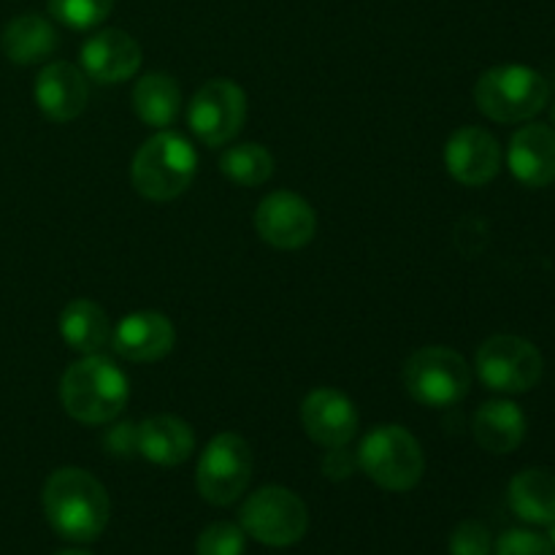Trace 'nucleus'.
Masks as SVG:
<instances>
[{"label":"nucleus","mask_w":555,"mask_h":555,"mask_svg":"<svg viewBox=\"0 0 555 555\" xmlns=\"http://www.w3.org/2000/svg\"><path fill=\"white\" fill-rule=\"evenodd\" d=\"M43 513L49 526L68 542H95L106 531L112 504L101 480L85 469L65 466L43 486Z\"/></svg>","instance_id":"1"},{"label":"nucleus","mask_w":555,"mask_h":555,"mask_svg":"<svg viewBox=\"0 0 555 555\" xmlns=\"http://www.w3.org/2000/svg\"><path fill=\"white\" fill-rule=\"evenodd\" d=\"M130 399V385L122 369L114 361L98 356H85L70 363L60 379V401L74 421L87 426H103L119 417Z\"/></svg>","instance_id":"2"},{"label":"nucleus","mask_w":555,"mask_h":555,"mask_svg":"<svg viewBox=\"0 0 555 555\" xmlns=\"http://www.w3.org/2000/svg\"><path fill=\"white\" fill-rule=\"evenodd\" d=\"M198 155L184 135L160 130L139 146L133 157V188L141 198L173 201L193 184Z\"/></svg>","instance_id":"3"},{"label":"nucleus","mask_w":555,"mask_h":555,"mask_svg":"<svg viewBox=\"0 0 555 555\" xmlns=\"http://www.w3.org/2000/svg\"><path fill=\"white\" fill-rule=\"evenodd\" d=\"M551 101V85L529 65H496L475 85V103L493 122H529Z\"/></svg>","instance_id":"4"},{"label":"nucleus","mask_w":555,"mask_h":555,"mask_svg":"<svg viewBox=\"0 0 555 555\" xmlns=\"http://www.w3.org/2000/svg\"><path fill=\"white\" fill-rule=\"evenodd\" d=\"M356 459L358 466L379 488L393 493L412 491L426 472V455H423L421 442L404 426L372 428L363 437Z\"/></svg>","instance_id":"5"},{"label":"nucleus","mask_w":555,"mask_h":555,"mask_svg":"<svg viewBox=\"0 0 555 555\" xmlns=\"http://www.w3.org/2000/svg\"><path fill=\"white\" fill-rule=\"evenodd\" d=\"M401 379L417 404L444 410L466 399L472 388V369L461 352L434 345L406 358Z\"/></svg>","instance_id":"6"},{"label":"nucleus","mask_w":555,"mask_h":555,"mask_svg":"<svg viewBox=\"0 0 555 555\" xmlns=\"http://www.w3.org/2000/svg\"><path fill=\"white\" fill-rule=\"evenodd\" d=\"M244 534L266 547H291L304 540L309 529L307 504L298 493L282 486L258 488L253 496L244 502L242 513Z\"/></svg>","instance_id":"7"},{"label":"nucleus","mask_w":555,"mask_h":555,"mask_svg":"<svg viewBox=\"0 0 555 555\" xmlns=\"http://www.w3.org/2000/svg\"><path fill=\"white\" fill-rule=\"evenodd\" d=\"M477 377L496 393L518 396L537 388L545 372L542 352L524 336L499 334L480 345L475 358Z\"/></svg>","instance_id":"8"},{"label":"nucleus","mask_w":555,"mask_h":555,"mask_svg":"<svg viewBox=\"0 0 555 555\" xmlns=\"http://www.w3.org/2000/svg\"><path fill=\"white\" fill-rule=\"evenodd\" d=\"M253 480V450L238 434H217L204 448L195 469L198 493L215 507L238 502Z\"/></svg>","instance_id":"9"},{"label":"nucleus","mask_w":555,"mask_h":555,"mask_svg":"<svg viewBox=\"0 0 555 555\" xmlns=\"http://www.w3.org/2000/svg\"><path fill=\"white\" fill-rule=\"evenodd\" d=\"M247 119V95L231 79H211L198 87L188 108V122L195 139L206 146H225Z\"/></svg>","instance_id":"10"},{"label":"nucleus","mask_w":555,"mask_h":555,"mask_svg":"<svg viewBox=\"0 0 555 555\" xmlns=\"http://www.w3.org/2000/svg\"><path fill=\"white\" fill-rule=\"evenodd\" d=\"M255 231L274 249H301L318 233V215L301 195L276 190L260 201L255 211Z\"/></svg>","instance_id":"11"},{"label":"nucleus","mask_w":555,"mask_h":555,"mask_svg":"<svg viewBox=\"0 0 555 555\" xmlns=\"http://www.w3.org/2000/svg\"><path fill=\"white\" fill-rule=\"evenodd\" d=\"M444 168L455 182L466 188H482L502 171V146L486 128H459L444 144Z\"/></svg>","instance_id":"12"},{"label":"nucleus","mask_w":555,"mask_h":555,"mask_svg":"<svg viewBox=\"0 0 555 555\" xmlns=\"http://www.w3.org/2000/svg\"><path fill=\"white\" fill-rule=\"evenodd\" d=\"M141 47L130 33L117 27H103L92 33L81 47L79 60L87 79L98 85H119L139 74L141 68Z\"/></svg>","instance_id":"13"},{"label":"nucleus","mask_w":555,"mask_h":555,"mask_svg":"<svg viewBox=\"0 0 555 555\" xmlns=\"http://www.w3.org/2000/svg\"><path fill=\"white\" fill-rule=\"evenodd\" d=\"M301 426L320 448H347L358 434V410L341 390L318 388L304 399Z\"/></svg>","instance_id":"14"},{"label":"nucleus","mask_w":555,"mask_h":555,"mask_svg":"<svg viewBox=\"0 0 555 555\" xmlns=\"http://www.w3.org/2000/svg\"><path fill=\"white\" fill-rule=\"evenodd\" d=\"M33 98L52 122H74L85 112L87 98H90L85 70L65 60L47 63L38 70Z\"/></svg>","instance_id":"15"},{"label":"nucleus","mask_w":555,"mask_h":555,"mask_svg":"<svg viewBox=\"0 0 555 555\" xmlns=\"http://www.w3.org/2000/svg\"><path fill=\"white\" fill-rule=\"evenodd\" d=\"M177 331L160 312H133L112 331V347L130 363H157L173 350Z\"/></svg>","instance_id":"16"},{"label":"nucleus","mask_w":555,"mask_h":555,"mask_svg":"<svg viewBox=\"0 0 555 555\" xmlns=\"http://www.w3.org/2000/svg\"><path fill=\"white\" fill-rule=\"evenodd\" d=\"M507 168L531 190L555 182V128L542 122L515 130L507 146Z\"/></svg>","instance_id":"17"},{"label":"nucleus","mask_w":555,"mask_h":555,"mask_svg":"<svg viewBox=\"0 0 555 555\" xmlns=\"http://www.w3.org/2000/svg\"><path fill=\"white\" fill-rule=\"evenodd\" d=\"M526 415L515 401H486L472 417V434L482 450L493 455H507L520 448L526 439Z\"/></svg>","instance_id":"18"},{"label":"nucleus","mask_w":555,"mask_h":555,"mask_svg":"<svg viewBox=\"0 0 555 555\" xmlns=\"http://www.w3.org/2000/svg\"><path fill=\"white\" fill-rule=\"evenodd\" d=\"M193 428L173 415H155L139 423V455L157 466H179L193 455Z\"/></svg>","instance_id":"19"},{"label":"nucleus","mask_w":555,"mask_h":555,"mask_svg":"<svg viewBox=\"0 0 555 555\" xmlns=\"http://www.w3.org/2000/svg\"><path fill=\"white\" fill-rule=\"evenodd\" d=\"M60 336L70 350L81 356H98L106 345H112V325L101 304L92 298H74L60 312Z\"/></svg>","instance_id":"20"},{"label":"nucleus","mask_w":555,"mask_h":555,"mask_svg":"<svg viewBox=\"0 0 555 555\" xmlns=\"http://www.w3.org/2000/svg\"><path fill=\"white\" fill-rule=\"evenodd\" d=\"M509 509L531 526L555 524V475L547 469H524L509 480Z\"/></svg>","instance_id":"21"},{"label":"nucleus","mask_w":555,"mask_h":555,"mask_svg":"<svg viewBox=\"0 0 555 555\" xmlns=\"http://www.w3.org/2000/svg\"><path fill=\"white\" fill-rule=\"evenodd\" d=\"M0 43H3L5 57L14 65H36L54 52L57 33L47 16L22 14L5 25Z\"/></svg>","instance_id":"22"},{"label":"nucleus","mask_w":555,"mask_h":555,"mask_svg":"<svg viewBox=\"0 0 555 555\" xmlns=\"http://www.w3.org/2000/svg\"><path fill=\"white\" fill-rule=\"evenodd\" d=\"M133 108L139 119L152 128H168L182 108V90L168 74H146L133 87Z\"/></svg>","instance_id":"23"},{"label":"nucleus","mask_w":555,"mask_h":555,"mask_svg":"<svg viewBox=\"0 0 555 555\" xmlns=\"http://www.w3.org/2000/svg\"><path fill=\"white\" fill-rule=\"evenodd\" d=\"M220 171L242 188H260L274 173V157L263 144H236L222 152Z\"/></svg>","instance_id":"24"},{"label":"nucleus","mask_w":555,"mask_h":555,"mask_svg":"<svg viewBox=\"0 0 555 555\" xmlns=\"http://www.w3.org/2000/svg\"><path fill=\"white\" fill-rule=\"evenodd\" d=\"M114 9V0H49V11L70 30H92Z\"/></svg>","instance_id":"25"},{"label":"nucleus","mask_w":555,"mask_h":555,"mask_svg":"<svg viewBox=\"0 0 555 555\" xmlns=\"http://www.w3.org/2000/svg\"><path fill=\"white\" fill-rule=\"evenodd\" d=\"M244 547H247V534L242 526L220 520L201 531L195 551L198 555H244Z\"/></svg>","instance_id":"26"},{"label":"nucleus","mask_w":555,"mask_h":555,"mask_svg":"<svg viewBox=\"0 0 555 555\" xmlns=\"http://www.w3.org/2000/svg\"><path fill=\"white\" fill-rule=\"evenodd\" d=\"M493 537L480 520H464L450 534V555H491Z\"/></svg>","instance_id":"27"},{"label":"nucleus","mask_w":555,"mask_h":555,"mask_svg":"<svg viewBox=\"0 0 555 555\" xmlns=\"http://www.w3.org/2000/svg\"><path fill=\"white\" fill-rule=\"evenodd\" d=\"M496 555H555L551 540L526 529H513L499 537Z\"/></svg>","instance_id":"28"},{"label":"nucleus","mask_w":555,"mask_h":555,"mask_svg":"<svg viewBox=\"0 0 555 555\" xmlns=\"http://www.w3.org/2000/svg\"><path fill=\"white\" fill-rule=\"evenodd\" d=\"M103 444L114 455H135L139 453V426L135 423H117L106 431Z\"/></svg>","instance_id":"29"},{"label":"nucleus","mask_w":555,"mask_h":555,"mask_svg":"<svg viewBox=\"0 0 555 555\" xmlns=\"http://www.w3.org/2000/svg\"><path fill=\"white\" fill-rule=\"evenodd\" d=\"M356 466H358V459H352L345 448H334L328 453V459H325L323 469L331 480H347V477L356 472Z\"/></svg>","instance_id":"30"},{"label":"nucleus","mask_w":555,"mask_h":555,"mask_svg":"<svg viewBox=\"0 0 555 555\" xmlns=\"http://www.w3.org/2000/svg\"><path fill=\"white\" fill-rule=\"evenodd\" d=\"M54 555H92L90 551H79V547H74V551H60V553H54Z\"/></svg>","instance_id":"31"},{"label":"nucleus","mask_w":555,"mask_h":555,"mask_svg":"<svg viewBox=\"0 0 555 555\" xmlns=\"http://www.w3.org/2000/svg\"><path fill=\"white\" fill-rule=\"evenodd\" d=\"M551 545H553V551H555V524L551 526Z\"/></svg>","instance_id":"32"},{"label":"nucleus","mask_w":555,"mask_h":555,"mask_svg":"<svg viewBox=\"0 0 555 555\" xmlns=\"http://www.w3.org/2000/svg\"><path fill=\"white\" fill-rule=\"evenodd\" d=\"M551 117H553V125H555V103H553V112H551Z\"/></svg>","instance_id":"33"}]
</instances>
